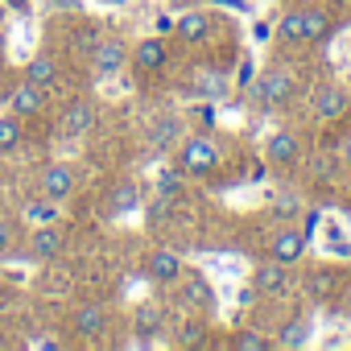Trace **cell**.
I'll return each instance as SVG.
<instances>
[{
    "label": "cell",
    "mask_w": 351,
    "mask_h": 351,
    "mask_svg": "<svg viewBox=\"0 0 351 351\" xmlns=\"http://www.w3.org/2000/svg\"><path fill=\"white\" fill-rule=\"evenodd\" d=\"M330 17L318 13V9H289L281 21H277V34L285 42H326L330 38Z\"/></svg>",
    "instance_id": "1"
},
{
    "label": "cell",
    "mask_w": 351,
    "mask_h": 351,
    "mask_svg": "<svg viewBox=\"0 0 351 351\" xmlns=\"http://www.w3.org/2000/svg\"><path fill=\"white\" fill-rule=\"evenodd\" d=\"M178 165L186 169V178H207V173L219 165V153H215L211 136H191V141H182Z\"/></svg>",
    "instance_id": "2"
},
{
    "label": "cell",
    "mask_w": 351,
    "mask_h": 351,
    "mask_svg": "<svg viewBox=\"0 0 351 351\" xmlns=\"http://www.w3.org/2000/svg\"><path fill=\"white\" fill-rule=\"evenodd\" d=\"M91 66H95L99 79L120 75V71L128 66V46H124L120 38H99V46L91 50Z\"/></svg>",
    "instance_id": "3"
},
{
    "label": "cell",
    "mask_w": 351,
    "mask_h": 351,
    "mask_svg": "<svg viewBox=\"0 0 351 351\" xmlns=\"http://www.w3.org/2000/svg\"><path fill=\"white\" fill-rule=\"evenodd\" d=\"M91 128H95V104H91V99H71L66 112H62V120H58V132H62L66 141H79V136H87Z\"/></svg>",
    "instance_id": "4"
},
{
    "label": "cell",
    "mask_w": 351,
    "mask_h": 351,
    "mask_svg": "<svg viewBox=\"0 0 351 351\" xmlns=\"http://www.w3.org/2000/svg\"><path fill=\"white\" fill-rule=\"evenodd\" d=\"M306 248H310V232L298 223H289L273 236V261H281V265H298L306 256Z\"/></svg>",
    "instance_id": "5"
},
{
    "label": "cell",
    "mask_w": 351,
    "mask_h": 351,
    "mask_svg": "<svg viewBox=\"0 0 351 351\" xmlns=\"http://www.w3.org/2000/svg\"><path fill=\"white\" fill-rule=\"evenodd\" d=\"M256 99H261V108H281V104H289V99H293V79H289L285 71H265V75L256 79Z\"/></svg>",
    "instance_id": "6"
},
{
    "label": "cell",
    "mask_w": 351,
    "mask_h": 351,
    "mask_svg": "<svg viewBox=\"0 0 351 351\" xmlns=\"http://www.w3.org/2000/svg\"><path fill=\"white\" fill-rule=\"evenodd\" d=\"M62 248H66V228H62V223H38V228L29 232V256L54 261Z\"/></svg>",
    "instance_id": "7"
},
{
    "label": "cell",
    "mask_w": 351,
    "mask_h": 351,
    "mask_svg": "<svg viewBox=\"0 0 351 351\" xmlns=\"http://www.w3.org/2000/svg\"><path fill=\"white\" fill-rule=\"evenodd\" d=\"M9 108H13V116H38L42 108H46V87H38L34 79H21V83H13L9 87Z\"/></svg>",
    "instance_id": "8"
},
{
    "label": "cell",
    "mask_w": 351,
    "mask_h": 351,
    "mask_svg": "<svg viewBox=\"0 0 351 351\" xmlns=\"http://www.w3.org/2000/svg\"><path fill=\"white\" fill-rule=\"evenodd\" d=\"M71 191H75V165L50 161V165L42 169V195L54 199V203H62V199H71Z\"/></svg>",
    "instance_id": "9"
},
{
    "label": "cell",
    "mask_w": 351,
    "mask_h": 351,
    "mask_svg": "<svg viewBox=\"0 0 351 351\" xmlns=\"http://www.w3.org/2000/svg\"><path fill=\"white\" fill-rule=\"evenodd\" d=\"M71 330H75L79 339H99V335L108 330V310H104L99 302H83V306L75 310V318H71Z\"/></svg>",
    "instance_id": "10"
},
{
    "label": "cell",
    "mask_w": 351,
    "mask_h": 351,
    "mask_svg": "<svg viewBox=\"0 0 351 351\" xmlns=\"http://www.w3.org/2000/svg\"><path fill=\"white\" fill-rule=\"evenodd\" d=\"M145 273L153 277V281H161V285H173V281H182V256L178 252H165V248H157V252H149V261H145Z\"/></svg>",
    "instance_id": "11"
},
{
    "label": "cell",
    "mask_w": 351,
    "mask_h": 351,
    "mask_svg": "<svg viewBox=\"0 0 351 351\" xmlns=\"http://www.w3.org/2000/svg\"><path fill=\"white\" fill-rule=\"evenodd\" d=\"M310 108H314V116H318V120H339V116L351 108V99H347V91H343V87L326 83V87H318V91H314Z\"/></svg>",
    "instance_id": "12"
},
{
    "label": "cell",
    "mask_w": 351,
    "mask_h": 351,
    "mask_svg": "<svg viewBox=\"0 0 351 351\" xmlns=\"http://www.w3.org/2000/svg\"><path fill=\"white\" fill-rule=\"evenodd\" d=\"M265 157H269L273 165H298V161H302V141H298V132H289V128L273 132L269 145H265Z\"/></svg>",
    "instance_id": "13"
},
{
    "label": "cell",
    "mask_w": 351,
    "mask_h": 351,
    "mask_svg": "<svg viewBox=\"0 0 351 351\" xmlns=\"http://www.w3.org/2000/svg\"><path fill=\"white\" fill-rule=\"evenodd\" d=\"M165 62H169V50H165L161 38H145V42H136V50H132V66H136L141 75H157Z\"/></svg>",
    "instance_id": "14"
},
{
    "label": "cell",
    "mask_w": 351,
    "mask_h": 351,
    "mask_svg": "<svg viewBox=\"0 0 351 351\" xmlns=\"http://www.w3.org/2000/svg\"><path fill=\"white\" fill-rule=\"evenodd\" d=\"M252 289H256V293H265V298L285 293V289H289V273H285V265H281V261L256 265V273H252Z\"/></svg>",
    "instance_id": "15"
},
{
    "label": "cell",
    "mask_w": 351,
    "mask_h": 351,
    "mask_svg": "<svg viewBox=\"0 0 351 351\" xmlns=\"http://www.w3.org/2000/svg\"><path fill=\"white\" fill-rule=\"evenodd\" d=\"M310 330H314V322H310V314H289L285 322H281V330H277V347H285V351H293V347H306L310 343Z\"/></svg>",
    "instance_id": "16"
},
{
    "label": "cell",
    "mask_w": 351,
    "mask_h": 351,
    "mask_svg": "<svg viewBox=\"0 0 351 351\" xmlns=\"http://www.w3.org/2000/svg\"><path fill=\"white\" fill-rule=\"evenodd\" d=\"M132 330H136V343H141V347L153 343V339L165 330V310H157V306H136V314H132Z\"/></svg>",
    "instance_id": "17"
},
{
    "label": "cell",
    "mask_w": 351,
    "mask_h": 351,
    "mask_svg": "<svg viewBox=\"0 0 351 351\" xmlns=\"http://www.w3.org/2000/svg\"><path fill=\"white\" fill-rule=\"evenodd\" d=\"M141 207V186L132 178H120L108 195V215H132Z\"/></svg>",
    "instance_id": "18"
},
{
    "label": "cell",
    "mask_w": 351,
    "mask_h": 351,
    "mask_svg": "<svg viewBox=\"0 0 351 351\" xmlns=\"http://www.w3.org/2000/svg\"><path fill=\"white\" fill-rule=\"evenodd\" d=\"M58 75H62V66H58V54H50V50H42V54H34V62L25 66V79H34L38 87H54L58 83Z\"/></svg>",
    "instance_id": "19"
},
{
    "label": "cell",
    "mask_w": 351,
    "mask_h": 351,
    "mask_svg": "<svg viewBox=\"0 0 351 351\" xmlns=\"http://www.w3.org/2000/svg\"><path fill=\"white\" fill-rule=\"evenodd\" d=\"M182 186H186V169L182 165H161L157 169V191H161V199H178Z\"/></svg>",
    "instance_id": "20"
},
{
    "label": "cell",
    "mask_w": 351,
    "mask_h": 351,
    "mask_svg": "<svg viewBox=\"0 0 351 351\" xmlns=\"http://www.w3.org/2000/svg\"><path fill=\"white\" fill-rule=\"evenodd\" d=\"M173 34H178L182 42H203L211 34V17L207 13H186L178 25H173Z\"/></svg>",
    "instance_id": "21"
},
{
    "label": "cell",
    "mask_w": 351,
    "mask_h": 351,
    "mask_svg": "<svg viewBox=\"0 0 351 351\" xmlns=\"http://www.w3.org/2000/svg\"><path fill=\"white\" fill-rule=\"evenodd\" d=\"M25 141L21 132V116H0V153H13Z\"/></svg>",
    "instance_id": "22"
},
{
    "label": "cell",
    "mask_w": 351,
    "mask_h": 351,
    "mask_svg": "<svg viewBox=\"0 0 351 351\" xmlns=\"http://www.w3.org/2000/svg\"><path fill=\"white\" fill-rule=\"evenodd\" d=\"M182 302H186V306H203V310H207L215 298H211V285H207L203 277H186V285H182Z\"/></svg>",
    "instance_id": "23"
},
{
    "label": "cell",
    "mask_w": 351,
    "mask_h": 351,
    "mask_svg": "<svg viewBox=\"0 0 351 351\" xmlns=\"http://www.w3.org/2000/svg\"><path fill=\"white\" fill-rule=\"evenodd\" d=\"M25 223H29V228H38V223H58V203H54V199L29 203V207H25Z\"/></svg>",
    "instance_id": "24"
},
{
    "label": "cell",
    "mask_w": 351,
    "mask_h": 351,
    "mask_svg": "<svg viewBox=\"0 0 351 351\" xmlns=\"http://www.w3.org/2000/svg\"><path fill=\"white\" fill-rule=\"evenodd\" d=\"M178 132H182V124L173 120V116H165V120H157V124H153L149 141H153V145L161 149V145H173V141H178Z\"/></svg>",
    "instance_id": "25"
},
{
    "label": "cell",
    "mask_w": 351,
    "mask_h": 351,
    "mask_svg": "<svg viewBox=\"0 0 351 351\" xmlns=\"http://www.w3.org/2000/svg\"><path fill=\"white\" fill-rule=\"evenodd\" d=\"M306 289H310V298H330L335 293V273L330 269H318V273H310V281H306Z\"/></svg>",
    "instance_id": "26"
},
{
    "label": "cell",
    "mask_w": 351,
    "mask_h": 351,
    "mask_svg": "<svg viewBox=\"0 0 351 351\" xmlns=\"http://www.w3.org/2000/svg\"><path fill=\"white\" fill-rule=\"evenodd\" d=\"M228 347H232V351H269L273 339H265V335H256V330H240Z\"/></svg>",
    "instance_id": "27"
},
{
    "label": "cell",
    "mask_w": 351,
    "mask_h": 351,
    "mask_svg": "<svg viewBox=\"0 0 351 351\" xmlns=\"http://www.w3.org/2000/svg\"><path fill=\"white\" fill-rule=\"evenodd\" d=\"M178 347H207V326L203 322H191L178 330Z\"/></svg>",
    "instance_id": "28"
},
{
    "label": "cell",
    "mask_w": 351,
    "mask_h": 351,
    "mask_svg": "<svg viewBox=\"0 0 351 351\" xmlns=\"http://www.w3.org/2000/svg\"><path fill=\"white\" fill-rule=\"evenodd\" d=\"M95 46H99V34H95L91 25H79V29H75V50H83V54L91 58V50H95Z\"/></svg>",
    "instance_id": "29"
},
{
    "label": "cell",
    "mask_w": 351,
    "mask_h": 351,
    "mask_svg": "<svg viewBox=\"0 0 351 351\" xmlns=\"http://www.w3.org/2000/svg\"><path fill=\"white\" fill-rule=\"evenodd\" d=\"M13 248H17V228L9 219H0V261L13 256Z\"/></svg>",
    "instance_id": "30"
},
{
    "label": "cell",
    "mask_w": 351,
    "mask_h": 351,
    "mask_svg": "<svg viewBox=\"0 0 351 351\" xmlns=\"http://www.w3.org/2000/svg\"><path fill=\"white\" fill-rule=\"evenodd\" d=\"M54 13H83V0H50Z\"/></svg>",
    "instance_id": "31"
},
{
    "label": "cell",
    "mask_w": 351,
    "mask_h": 351,
    "mask_svg": "<svg viewBox=\"0 0 351 351\" xmlns=\"http://www.w3.org/2000/svg\"><path fill=\"white\" fill-rule=\"evenodd\" d=\"M273 34H277V25H273V21H256V25H252V38H256V42H269Z\"/></svg>",
    "instance_id": "32"
},
{
    "label": "cell",
    "mask_w": 351,
    "mask_h": 351,
    "mask_svg": "<svg viewBox=\"0 0 351 351\" xmlns=\"http://www.w3.org/2000/svg\"><path fill=\"white\" fill-rule=\"evenodd\" d=\"M252 79H256V62H252V58H244V62H240V87H244V83H252Z\"/></svg>",
    "instance_id": "33"
},
{
    "label": "cell",
    "mask_w": 351,
    "mask_h": 351,
    "mask_svg": "<svg viewBox=\"0 0 351 351\" xmlns=\"http://www.w3.org/2000/svg\"><path fill=\"white\" fill-rule=\"evenodd\" d=\"M277 211H281V215H302V203H293V199H281V203H277Z\"/></svg>",
    "instance_id": "34"
},
{
    "label": "cell",
    "mask_w": 351,
    "mask_h": 351,
    "mask_svg": "<svg viewBox=\"0 0 351 351\" xmlns=\"http://www.w3.org/2000/svg\"><path fill=\"white\" fill-rule=\"evenodd\" d=\"M5 5H9V9H13V13H21V17H25V13H29V0H5Z\"/></svg>",
    "instance_id": "35"
},
{
    "label": "cell",
    "mask_w": 351,
    "mask_h": 351,
    "mask_svg": "<svg viewBox=\"0 0 351 351\" xmlns=\"http://www.w3.org/2000/svg\"><path fill=\"white\" fill-rule=\"evenodd\" d=\"M173 25H178V21H169V17H157V34H173Z\"/></svg>",
    "instance_id": "36"
},
{
    "label": "cell",
    "mask_w": 351,
    "mask_h": 351,
    "mask_svg": "<svg viewBox=\"0 0 351 351\" xmlns=\"http://www.w3.org/2000/svg\"><path fill=\"white\" fill-rule=\"evenodd\" d=\"M223 5H232V9H240V13H252V5H248V0H223Z\"/></svg>",
    "instance_id": "37"
},
{
    "label": "cell",
    "mask_w": 351,
    "mask_h": 351,
    "mask_svg": "<svg viewBox=\"0 0 351 351\" xmlns=\"http://www.w3.org/2000/svg\"><path fill=\"white\" fill-rule=\"evenodd\" d=\"M9 87H13V83L5 79V71H0V99H9Z\"/></svg>",
    "instance_id": "38"
},
{
    "label": "cell",
    "mask_w": 351,
    "mask_h": 351,
    "mask_svg": "<svg viewBox=\"0 0 351 351\" xmlns=\"http://www.w3.org/2000/svg\"><path fill=\"white\" fill-rule=\"evenodd\" d=\"M0 54H5V29H0Z\"/></svg>",
    "instance_id": "39"
},
{
    "label": "cell",
    "mask_w": 351,
    "mask_h": 351,
    "mask_svg": "<svg viewBox=\"0 0 351 351\" xmlns=\"http://www.w3.org/2000/svg\"><path fill=\"white\" fill-rule=\"evenodd\" d=\"M108 5H124V0H108Z\"/></svg>",
    "instance_id": "40"
}]
</instances>
